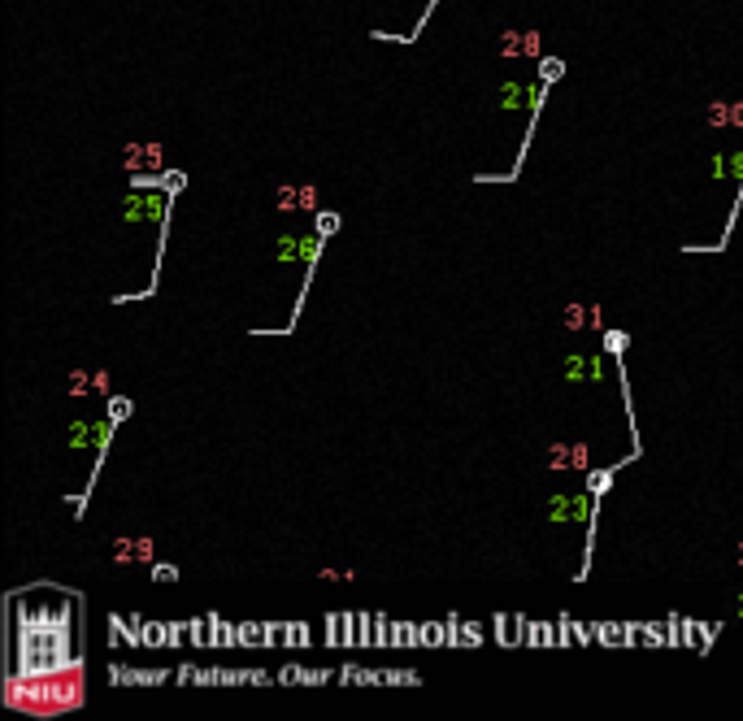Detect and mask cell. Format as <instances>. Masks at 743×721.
Wrapping results in <instances>:
<instances>
[{
    "instance_id": "cell-2",
    "label": "cell",
    "mask_w": 743,
    "mask_h": 721,
    "mask_svg": "<svg viewBox=\"0 0 743 721\" xmlns=\"http://www.w3.org/2000/svg\"><path fill=\"white\" fill-rule=\"evenodd\" d=\"M335 226H339V218H335V213H322V218H317V231H322V235H331Z\"/></svg>"
},
{
    "instance_id": "cell-3",
    "label": "cell",
    "mask_w": 743,
    "mask_h": 721,
    "mask_svg": "<svg viewBox=\"0 0 743 721\" xmlns=\"http://www.w3.org/2000/svg\"><path fill=\"white\" fill-rule=\"evenodd\" d=\"M609 478H613V474H595V478H591V491H604V487H609Z\"/></svg>"
},
{
    "instance_id": "cell-1",
    "label": "cell",
    "mask_w": 743,
    "mask_h": 721,
    "mask_svg": "<svg viewBox=\"0 0 743 721\" xmlns=\"http://www.w3.org/2000/svg\"><path fill=\"white\" fill-rule=\"evenodd\" d=\"M66 639H70V613L57 609H35V617L22 621L18 630V652H22V665H18V678H44V669H53L66 661Z\"/></svg>"
}]
</instances>
